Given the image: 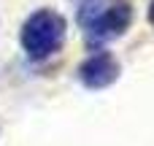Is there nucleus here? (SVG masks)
I'll use <instances>...</instances> for the list:
<instances>
[{
	"mask_svg": "<svg viewBox=\"0 0 154 146\" xmlns=\"http://www.w3.org/2000/svg\"><path fill=\"white\" fill-rule=\"evenodd\" d=\"M65 35H68L65 16L51 8H38L24 19V24L19 30V43H22V51L27 54V60L43 62L65 46Z\"/></svg>",
	"mask_w": 154,
	"mask_h": 146,
	"instance_id": "f257e3e1",
	"label": "nucleus"
},
{
	"mask_svg": "<svg viewBox=\"0 0 154 146\" xmlns=\"http://www.w3.org/2000/svg\"><path fill=\"white\" fill-rule=\"evenodd\" d=\"M81 24H84V30H87L89 43H92V41H95V43H103V41L119 38V35H125V33L130 30V24H133V5L125 3V0H119L116 5L100 11L97 16L81 19Z\"/></svg>",
	"mask_w": 154,
	"mask_h": 146,
	"instance_id": "f03ea898",
	"label": "nucleus"
},
{
	"mask_svg": "<svg viewBox=\"0 0 154 146\" xmlns=\"http://www.w3.org/2000/svg\"><path fill=\"white\" fill-rule=\"evenodd\" d=\"M76 76H79V81L87 89H106V87L119 81L122 65H119V60L111 51H95L79 65Z\"/></svg>",
	"mask_w": 154,
	"mask_h": 146,
	"instance_id": "7ed1b4c3",
	"label": "nucleus"
},
{
	"mask_svg": "<svg viewBox=\"0 0 154 146\" xmlns=\"http://www.w3.org/2000/svg\"><path fill=\"white\" fill-rule=\"evenodd\" d=\"M146 19H149V24H154V0L149 3V11H146Z\"/></svg>",
	"mask_w": 154,
	"mask_h": 146,
	"instance_id": "20e7f679",
	"label": "nucleus"
},
{
	"mask_svg": "<svg viewBox=\"0 0 154 146\" xmlns=\"http://www.w3.org/2000/svg\"><path fill=\"white\" fill-rule=\"evenodd\" d=\"M81 3H92V0H81Z\"/></svg>",
	"mask_w": 154,
	"mask_h": 146,
	"instance_id": "39448f33",
	"label": "nucleus"
}]
</instances>
